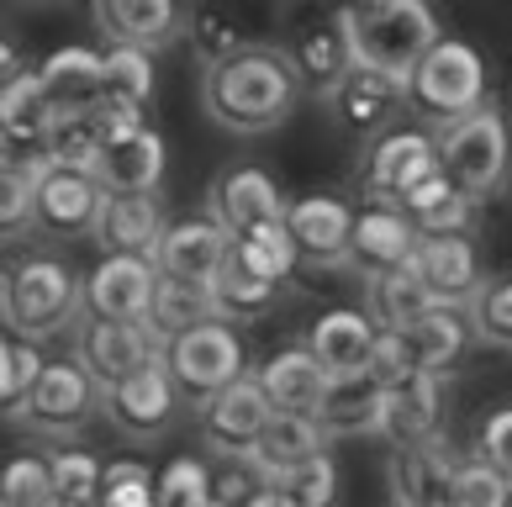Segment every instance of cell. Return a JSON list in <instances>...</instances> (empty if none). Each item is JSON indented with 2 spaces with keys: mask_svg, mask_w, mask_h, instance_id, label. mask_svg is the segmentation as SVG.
I'll list each match as a JSON object with an SVG mask.
<instances>
[{
  "mask_svg": "<svg viewBox=\"0 0 512 507\" xmlns=\"http://www.w3.org/2000/svg\"><path fill=\"white\" fill-rule=\"evenodd\" d=\"M301 80L291 59L270 43L243 48L238 59L217 69H201V111L227 133H275L280 122L296 111Z\"/></svg>",
  "mask_w": 512,
  "mask_h": 507,
  "instance_id": "6da1fadb",
  "label": "cell"
},
{
  "mask_svg": "<svg viewBox=\"0 0 512 507\" xmlns=\"http://www.w3.org/2000/svg\"><path fill=\"white\" fill-rule=\"evenodd\" d=\"M354 53V69L386 74V80L407 85L412 69L444 43V27L423 0H365V6L338 11Z\"/></svg>",
  "mask_w": 512,
  "mask_h": 507,
  "instance_id": "7a4b0ae2",
  "label": "cell"
},
{
  "mask_svg": "<svg viewBox=\"0 0 512 507\" xmlns=\"http://www.w3.org/2000/svg\"><path fill=\"white\" fill-rule=\"evenodd\" d=\"M85 307V275L64 254H22L0 280V312L16 338H53Z\"/></svg>",
  "mask_w": 512,
  "mask_h": 507,
  "instance_id": "3957f363",
  "label": "cell"
},
{
  "mask_svg": "<svg viewBox=\"0 0 512 507\" xmlns=\"http://www.w3.org/2000/svg\"><path fill=\"white\" fill-rule=\"evenodd\" d=\"M486 90H491L486 53L476 43H465V37H444V43L412 69L407 106H412V117L423 127L444 133V127H454V122L476 117L481 106H491Z\"/></svg>",
  "mask_w": 512,
  "mask_h": 507,
  "instance_id": "277c9868",
  "label": "cell"
},
{
  "mask_svg": "<svg viewBox=\"0 0 512 507\" xmlns=\"http://www.w3.org/2000/svg\"><path fill=\"white\" fill-rule=\"evenodd\" d=\"M433 143H439V169L470 201H486V196L507 191V180H512V133H507V117L497 106H481L476 117L433 133Z\"/></svg>",
  "mask_w": 512,
  "mask_h": 507,
  "instance_id": "5b68a950",
  "label": "cell"
},
{
  "mask_svg": "<svg viewBox=\"0 0 512 507\" xmlns=\"http://www.w3.org/2000/svg\"><path fill=\"white\" fill-rule=\"evenodd\" d=\"M169 375H175L180 386V402H217L233 381L249 375V349H243V333L238 323H227V317H212V323H201L191 333H180L175 344H169Z\"/></svg>",
  "mask_w": 512,
  "mask_h": 507,
  "instance_id": "8992f818",
  "label": "cell"
},
{
  "mask_svg": "<svg viewBox=\"0 0 512 507\" xmlns=\"http://www.w3.org/2000/svg\"><path fill=\"white\" fill-rule=\"evenodd\" d=\"M275 48L291 59L301 90L317 101H328L354 74V53H349L338 11H286V32H280Z\"/></svg>",
  "mask_w": 512,
  "mask_h": 507,
  "instance_id": "52a82bcc",
  "label": "cell"
},
{
  "mask_svg": "<svg viewBox=\"0 0 512 507\" xmlns=\"http://www.w3.org/2000/svg\"><path fill=\"white\" fill-rule=\"evenodd\" d=\"M286 212H291V201L280 191V180L259 164H233L206 185V217H212L227 238L286 228Z\"/></svg>",
  "mask_w": 512,
  "mask_h": 507,
  "instance_id": "ba28073f",
  "label": "cell"
},
{
  "mask_svg": "<svg viewBox=\"0 0 512 507\" xmlns=\"http://www.w3.org/2000/svg\"><path fill=\"white\" fill-rule=\"evenodd\" d=\"M439 169V143L423 127H391V133L370 138L359 154V185L375 206H396L423 175Z\"/></svg>",
  "mask_w": 512,
  "mask_h": 507,
  "instance_id": "9c48e42d",
  "label": "cell"
},
{
  "mask_svg": "<svg viewBox=\"0 0 512 507\" xmlns=\"http://www.w3.org/2000/svg\"><path fill=\"white\" fill-rule=\"evenodd\" d=\"M106 191L90 169L74 164H43L32 196V228L43 238H96Z\"/></svg>",
  "mask_w": 512,
  "mask_h": 507,
  "instance_id": "30bf717a",
  "label": "cell"
},
{
  "mask_svg": "<svg viewBox=\"0 0 512 507\" xmlns=\"http://www.w3.org/2000/svg\"><path fill=\"white\" fill-rule=\"evenodd\" d=\"M164 354H169V344L148 323H101V317H85L74 328V360L90 370V381L101 391L138 375L143 365L164 360Z\"/></svg>",
  "mask_w": 512,
  "mask_h": 507,
  "instance_id": "8fae6325",
  "label": "cell"
},
{
  "mask_svg": "<svg viewBox=\"0 0 512 507\" xmlns=\"http://www.w3.org/2000/svg\"><path fill=\"white\" fill-rule=\"evenodd\" d=\"M96 407H101V386L90 381V370L80 360H48L43 381L27 397V407L16 412V423L32 428V434L64 439V434H80Z\"/></svg>",
  "mask_w": 512,
  "mask_h": 507,
  "instance_id": "7c38bea8",
  "label": "cell"
},
{
  "mask_svg": "<svg viewBox=\"0 0 512 507\" xmlns=\"http://www.w3.org/2000/svg\"><path fill=\"white\" fill-rule=\"evenodd\" d=\"M270 418H275V407H270V397H264L259 375L249 370L243 381L227 386L217 402L201 407V439L217 460H254Z\"/></svg>",
  "mask_w": 512,
  "mask_h": 507,
  "instance_id": "4fadbf2b",
  "label": "cell"
},
{
  "mask_svg": "<svg viewBox=\"0 0 512 507\" xmlns=\"http://www.w3.org/2000/svg\"><path fill=\"white\" fill-rule=\"evenodd\" d=\"M159 265L154 259H117L101 254L96 270L85 275V317L101 323H148L159 296Z\"/></svg>",
  "mask_w": 512,
  "mask_h": 507,
  "instance_id": "5bb4252c",
  "label": "cell"
},
{
  "mask_svg": "<svg viewBox=\"0 0 512 507\" xmlns=\"http://www.w3.org/2000/svg\"><path fill=\"white\" fill-rule=\"evenodd\" d=\"M101 412H106V423H117L132 439H159L180 412V386H175V375H169V360H154L138 375H127V381L106 386Z\"/></svg>",
  "mask_w": 512,
  "mask_h": 507,
  "instance_id": "9a60e30c",
  "label": "cell"
},
{
  "mask_svg": "<svg viewBox=\"0 0 512 507\" xmlns=\"http://www.w3.org/2000/svg\"><path fill=\"white\" fill-rule=\"evenodd\" d=\"M354 217H359V206H349L338 191H307V196H296L291 212H286V233L296 243L301 265H312V270L349 265Z\"/></svg>",
  "mask_w": 512,
  "mask_h": 507,
  "instance_id": "2e32d148",
  "label": "cell"
},
{
  "mask_svg": "<svg viewBox=\"0 0 512 507\" xmlns=\"http://www.w3.org/2000/svg\"><path fill=\"white\" fill-rule=\"evenodd\" d=\"M417 243H423V233L412 228V217L402 212V206H359L354 217V238H349V265L370 280H381L391 270H407L417 259Z\"/></svg>",
  "mask_w": 512,
  "mask_h": 507,
  "instance_id": "e0dca14e",
  "label": "cell"
},
{
  "mask_svg": "<svg viewBox=\"0 0 512 507\" xmlns=\"http://www.w3.org/2000/svg\"><path fill=\"white\" fill-rule=\"evenodd\" d=\"M391 344L402 349L407 375H433V381H449V375L465 365L470 344H476V328H470V312L465 307H439V312H428L417 328L391 333Z\"/></svg>",
  "mask_w": 512,
  "mask_h": 507,
  "instance_id": "ac0fdd59",
  "label": "cell"
},
{
  "mask_svg": "<svg viewBox=\"0 0 512 507\" xmlns=\"http://www.w3.org/2000/svg\"><path fill=\"white\" fill-rule=\"evenodd\" d=\"M412 270L433 291V302H439V307H470V302H476V291L486 286V275H481V243L470 238V233L423 238V243H417Z\"/></svg>",
  "mask_w": 512,
  "mask_h": 507,
  "instance_id": "d6986e66",
  "label": "cell"
},
{
  "mask_svg": "<svg viewBox=\"0 0 512 507\" xmlns=\"http://www.w3.org/2000/svg\"><path fill=\"white\" fill-rule=\"evenodd\" d=\"M381 328L365 307H328L312 317L307 328V349L312 360L328 375H365L375 365V349H381Z\"/></svg>",
  "mask_w": 512,
  "mask_h": 507,
  "instance_id": "ffe728a7",
  "label": "cell"
},
{
  "mask_svg": "<svg viewBox=\"0 0 512 507\" xmlns=\"http://www.w3.org/2000/svg\"><path fill=\"white\" fill-rule=\"evenodd\" d=\"M43 90L53 106V122L59 117H85V111L106 106V48H85V43H64L53 48L43 64Z\"/></svg>",
  "mask_w": 512,
  "mask_h": 507,
  "instance_id": "44dd1931",
  "label": "cell"
},
{
  "mask_svg": "<svg viewBox=\"0 0 512 507\" xmlns=\"http://www.w3.org/2000/svg\"><path fill=\"white\" fill-rule=\"evenodd\" d=\"M386 402L391 391L386 381H375V370L328 375V391H322L312 418L322 428V439H365V434H386Z\"/></svg>",
  "mask_w": 512,
  "mask_h": 507,
  "instance_id": "7402d4cb",
  "label": "cell"
},
{
  "mask_svg": "<svg viewBox=\"0 0 512 507\" xmlns=\"http://www.w3.org/2000/svg\"><path fill=\"white\" fill-rule=\"evenodd\" d=\"M465 455H454L449 439L433 444H412V449H391L386 460V486H391V507H449V486Z\"/></svg>",
  "mask_w": 512,
  "mask_h": 507,
  "instance_id": "603a6c76",
  "label": "cell"
},
{
  "mask_svg": "<svg viewBox=\"0 0 512 507\" xmlns=\"http://www.w3.org/2000/svg\"><path fill=\"white\" fill-rule=\"evenodd\" d=\"M185 16L191 11L169 6V0H96L90 6V22L106 37V48H143V53L185 37Z\"/></svg>",
  "mask_w": 512,
  "mask_h": 507,
  "instance_id": "cb8c5ba5",
  "label": "cell"
},
{
  "mask_svg": "<svg viewBox=\"0 0 512 507\" xmlns=\"http://www.w3.org/2000/svg\"><path fill=\"white\" fill-rule=\"evenodd\" d=\"M233 259V238H227L212 217H180L169 222V233L159 243L154 265L169 280H191V286H212L222 265Z\"/></svg>",
  "mask_w": 512,
  "mask_h": 507,
  "instance_id": "d4e9b609",
  "label": "cell"
},
{
  "mask_svg": "<svg viewBox=\"0 0 512 507\" xmlns=\"http://www.w3.org/2000/svg\"><path fill=\"white\" fill-rule=\"evenodd\" d=\"M164 233H169V217L159 196H106L96 222V249L117 259H154Z\"/></svg>",
  "mask_w": 512,
  "mask_h": 507,
  "instance_id": "484cf974",
  "label": "cell"
},
{
  "mask_svg": "<svg viewBox=\"0 0 512 507\" xmlns=\"http://www.w3.org/2000/svg\"><path fill=\"white\" fill-rule=\"evenodd\" d=\"M402 101H407V85L386 80V74H370V69H354L349 80L328 96V111H333V122L344 127L349 138H365L370 143V138L391 133Z\"/></svg>",
  "mask_w": 512,
  "mask_h": 507,
  "instance_id": "4316f807",
  "label": "cell"
},
{
  "mask_svg": "<svg viewBox=\"0 0 512 507\" xmlns=\"http://www.w3.org/2000/svg\"><path fill=\"white\" fill-rule=\"evenodd\" d=\"M90 175L101 180L106 196H159L164 180V138L154 127H138V133H122L101 148V159Z\"/></svg>",
  "mask_w": 512,
  "mask_h": 507,
  "instance_id": "83f0119b",
  "label": "cell"
},
{
  "mask_svg": "<svg viewBox=\"0 0 512 507\" xmlns=\"http://www.w3.org/2000/svg\"><path fill=\"white\" fill-rule=\"evenodd\" d=\"M444 418H449L444 381H433V375H407L402 386H391V402H386V439H391V449H412V444L444 439Z\"/></svg>",
  "mask_w": 512,
  "mask_h": 507,
  "instance_id": "f1b7e54d",
  "label": "cell"
},
{
  "mask_svg": "<svg viewBox=\"0 0 512 507\" xmlns=\"http://www.w3.org/2000/svg\"><path fill=\"white\" fill-rule=\"evenodd\" d=\"M254 375H259V386H264V397H270L275 412H307V418H312L317 402H322V391H328V370L312 360L307 344L275 349Z\"/></svg>",
  "mask_w": 512,
  "mask_h": 507,
  "instance_id": "f546056e",
  "label": "cell"
},
{
  "mask_svg": "<svg viewBox=\"0 0 512 507\" xmlns=\"http://www.w3.org/2000/svg\"><path fill=\"white\" fill-rule=\"evenodd\" d=\"M402 212L412 217V228L423 238H439V233H465L470 217H476V201H470L460 185H454L444 169H433V175H423L412 185V191L396 201Z\"/></svg>",
  "mask_w": 512,
  "mask_h": 507,
  "instance_id": "4dcf8cb0",
  "label": "cell"
},
{
  "mask_svg": "<svg viewBox=\"0 0 512 507\" xmlns=\"http://www.w3.org/2000/svg\"><path fill=\"white\" fill-rule=\"evenodd\" d=\"M322 449H328V439H322L317 418H307V412H275L270 428H264V439H259V449H254V465L270 481H286L312 455H322Z\"/></svg>",
  "mask_w": 512,
  "mask_h": 507,
  "instance_id": "1f68e13d",
  "label": "cell"
},
{
  "mask_svg": "<svg viewBox=\"0 0 512 507\" xmlns=\"http://www.w3.org/2000/svg\"><path fill=\"white\" fill-rule=\"evenodd\" d=\"M370 317H375V328L381 333H407V328H417L428 312H439V302H433V291L417 280V270L407 265V270H391V275H381V280H370Z\"/></svg>",
  "mask_w": 512,
  "mask_h": 507,
  "instance_id": "d6a6232c",
  "label": "cell"
},
{
  "mask_svg": "<svg viewBox=\"0 0 512 507\" xmlns=\"http://www.w3.org/2000/svg\"><path fill=\"white\" fill-rule=\"evenodd\" d=\"M217 317V296L212 286H191V280H159V296H154V317H148V328H154L164 344H175L180 333H191L201 323H212Z\"/></svg>",
  "mask_w": 512,
  "mask_h": 507,
  "instance_id": "836d02e7",
  "label": "cell"
},
{
  "mask_svg": "<svg viewBox=\"0 0 512 507\" xmlns=\"http://www.w3.org/2000/svg\"><path fill=\"white\" fill-rule=\"evenodd\" d=\"M185 43H191V53L201 59V69H217L227 59H238L243 48H254V37H249V27H243L233 11L201 6V11L185 16Z\"/></svg>",
  "mask_w": 512,
  "mask_h": 507,
  "instance_id": "e575fe53",
  "label": "cell"
},
{
  "mask_svg": "<svg viewBox=\"0 0 512 507\" xmlns=\"http://www.w3.org/2000/svg\"><path fill=\"white\" fill-rule=\"evenodd\" d=\"M212 296H217V317H227V323H254V317L270 312V302L280 296V286H275V280H264V275H254V270L233 254V259L222 265V275L212 280Z\"/></svg>",
  "mask_w": 512,
  "mask_h": 507,
  "instance_id": "d590c367",
  "label": "cell"
},
{
  "mask_svg": "<svg viewBox=\"0 0 512 507\" xmlns=\"http://www.w3.org/2000/svg\"><path fill=\"white\" fill-rule=\"evenodd\" d=\"M53 471V497L74 502V507H101V481H106V460H96V449L80 444H59L48 455Z\"/></svg>",
  "mask_w": 512,
  "mask_h": 507,
  "instance_id": "8d00e7d4",
  "label": "cell"
},
{
  "mask_svg": "<svg viewBox=\"0 0 512 507\" xmlns=\"http://www.w3.org/2000/svg\"><path fill=\"white\" fill-rule=\"evenodd\" d=\"M43 370H48L43 349L32 338L6 333V344H0V412H6V423H16V412L27 407V397L43 381Z\"/></svg>",
  "mask_w": 512,
  "mask_h": 507,
  "instance_id": "74e56055",
  "label": "cell"
},
{
  "mask_svg": "<svg viewBox=\"0 0 512 507\" xmlns=\"http://www.w3.org/2000/svg\"><path fill=\"white\" fill-rule=\"evenodd\" d=\"M148 101H154V53L106 48V106L148 111Z\"/></svg>",
  "mask_w": 512,
  "mask_h": 507,
  "instance_id": "f35d334b",
  "label": "cell"
},
{
  "mask_svg": "<svg viewBox=\"0 0 512 507\" xmlns=\"http://www.w3.org/2000/svg\"><path fill=\"white\" fill-rule=\"evenodd\" d=\"M465 312H470V328H476V344L512 349V270L486 275V286L476 291V302Z\"/></svg>",
  "mask_w": 512,
  "mask_h": 507,
  "instance_id": "ab89813d",
  "label": "cell"
},
{
  "mask_svg": "<svg viewBox=\"0 0 512 507\" xmlns=\"http://www.w3.org/2000/svg\"><path fill=\"white\" fill-rule=\"evenodd\" d=\"M233 254L249 265L254 275L275 280V286H286V280L301 270V254L286 228H264V233H249V238H233Z\"/></svg>",
  "mask_w": 512,
  "mask_h": 507,
  "instance_id": "60d3db41",
  "label": "cell"
},
{
  "mask_svg": "<svg viewBox=\"0 0 512 507\" xmlns=\"http://www.w3.org/2000/svg\"><path fill=\"white\" fill-rule=\"evenodd\" d=\"M159 507H217V476L212 465H201L191 455L169 460L159 476Z\"/></svg>",
  "mask_w": 512,
  "mask_h": 507,
  "instance_id": "b9f144b4",
  "label": "cell"
},
{
  "mask_svg": "<svg viewBox=\"0 0 512 507\" xmlns=\"http://www.w3.org/2000/svg\"><path fill=\"white\" fill-rule=\"evenodd\" d=\"M101 507H159V476L143 460H106Z\"/></svg>",
  "mask_w": 512,
  "mask_h": 507,
  "instance_id": "7bdbcfd3",
  "label": "cell"
},
{
  "mask_svg": "<svg viewBox=\"0 0 512 507\" xmlns=\"http://www.w3.org/2000/svg\"><path fill=\"white\" fill-rule=\"evenodd\" d=\"M53 471L37 455L6 460V481H0V507H53Z\"/></svg>",
  "mask_w": 512,
  "mask_h": 507,
  "instance_id": "ee69618b",
  "label": "cell"
},
{
  "mask_svg": "<svg viewBox=\"0 0 512 507\" xmlns=\"http://www.w3.org/2000/svg\"><path fill=\"white\" fill-rule=\"evenodd\" d=\"M449 507H512V486L486 460L465 455L460 471H454V486H449Z\"/></svg>",
  "mask_w": 512,
  "mask_h": 507,
  "instance_id": "f6af8a7d",
  "label": "cell"
},
{
  "mask_svg": "<svg viewBox=\"0 0 512 507\" xmlns=\"http://www.w3.org/2000/svg\"><path fill=\"white\" fill-rule=\"evenodd\" d=\"M280 492H286L296 507H333L338 502V460L322 449V455H312L301 471H291L286 481H275Z\"/></svg>",
  "mask_w": 512,
  "mask_h": 507,
  "instance_id": "bcb514c9",
  "label": "cell"
},
{
  "mask_svg": "<svg viewBox=\"0 0 512 507\" xmlns=\"http://www.w3.org/2000/svg\"><path fill=\"white\" fill-rule=\"evenodd\" d=\"M476 460H486L507 486H512V402L491 407L476 428Z\"/></svg>",
  "mask_w": 512,
  "mask_h": 507,
  "instance_id": "7dc6e473",
  "label": "cell"
},
{
  "mask_svg": "<svg viewBox=\"0 0 512 507\" xmlns=\"http://www.w3.org/2000/svg\"><path fill=\"white\" fill-rule=\"evenodd\" d=\"M37 175H43V169H6V175H0V228H6V238L22 233L32 222Z\"/></svg>",
  "mask_w": 512,
  "mask_h": 507,
  "instance_id": "c3c4849f",
  "label": "cell"
},
{
  "mask_svg": "<svg viewBox=\"0 0 512 507\" xmlns=\"http://www.w3.org/2000/svg\"><path fill=\"white\" fill-rule=\"evenodd\" d=\"M249 507H296V502H291V497H286V492H280V486L270 481V486H264V492H259Z\"/></svg>",
  "mask_w": 512,
  "mask_h": 507,
  "instance_id": "681fc988",
  "label": "cell"
}]
</instances>
